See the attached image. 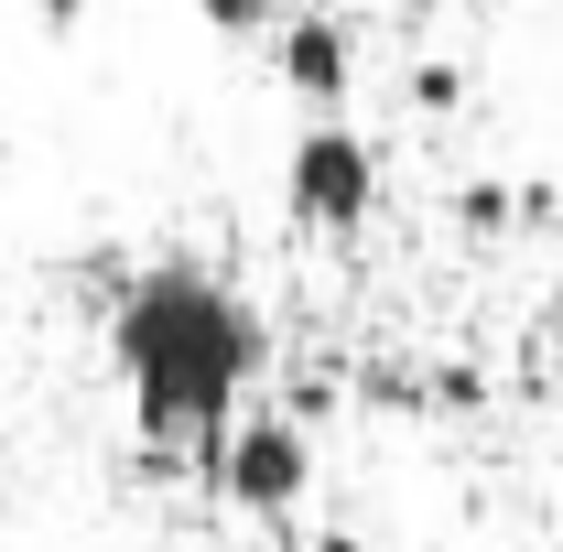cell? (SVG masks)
I'll use <instances>...</instances> for the list:
<instances>
[{"label":"cell","instance_id":"obj_1","mask_svg":"<svg viewBox=\"0 0 563 552\" xmlns=\"http://www.w3.org/2000/svg\"><path fill=\"white\" fill-rule=\"evenodd\" d=\"M261 314L207 272V261H152V272L120 281L109 303V368L131 390V422L163 466H217L228 422L261 379Z\"/></svg>","mask_w":563,"mask_h":552},{"label":"cell","instance_id":"obj_2","mask_svg":"<svg viewBox=\"0 0 563 552\" xmlns=\"http://www.w3.org/2000/svg\"><path fill=\"white\" fill-rule=\"evenodd\" d=\"M282 207L314 239H357L379 217V141L357 131L347 109L336 120H303V141L282 152Z\"/></svg>","mask_w":563,"mask_h":552},{"label":"cell","instance_id":"obj_3","mask_svg":"<svg viewBox=\"0 0 563 552\" xmlns=\"http://www.w3.org/2000/svg\"><path fill=\"white\" fill-rule=\"evenodd\" d=\"M207 477H217V498L239 520H292L303 487H314V433H303V412H239Z\"/></svg>","mask_w":563,"mask_h":552},{"label":"cell","instance_id":"obj_4","mask_svg":"<svg viewBox=\"0 0 563 552\" xmlns=\"http://www.w3.org/2000/svg\"><path fill=\"white\" fill-rule=\"evenodd\" d=\"M272 76L314 109V120H336V109H347V87H357V33H347V11H282V22H272Z\"/></svg>","mask_w":563,"mask_h":552},{"label":"cell","instance_id":"obj_5","mask_svg":"<svg viewBox=\"0 0 563 552\" xmlns=\"http://www.w3.org/2000/svg\"><path fill=\"white\" fill-rule=\"evenodd\" d=\"M455 228H466V239H509V228H520V196H509V185H455Z\"/></svg>","mask_w":563,"mask_h":552},{"label":"cell","instance_id":"obj_6","mask_svg":"<svg viewBox=\"0 0 563 552\" xmlns=\"http://www.w3.org/2000/svg\"><path fill=\"white\" fill-rule=\"evenodd\" d=\"M196 22H207V33H228V44H261V33L282 22V0H196Z\"/></svg>","mask_w":563,"mask_h":552},{"label":"cell","instance_id":"obj_7","mask_svg":"<svg viewBox=\"0 0 563 552\" xmlns=\"http://www.w3.org/2000/svg\"><path fill=\"white\" fill-rule=\"evenodd\" d=\"M412 109H422V120H455V109H466V66L422 55V66H412Z\"/></svg>","mask_w":563,"mask_h":552},{"label":"cell","instance_id":"obj_8","mask_svg":"<svg viewBox=\"0 0 563 552\" xmlns=\"http://www.w3.org/2000/svg\"><path fill=\"white\" fill-rule=\"evenodd\" d=\"M33 11H44V33H76V22H98L109 0H33Z\"/></svg>","mask_w":563,"mask_h":552},{"label":"cell","instance_id":"obj_9","mask_svg":"<svg viewBox=\"0 0 563 552\" xmlns=\"http://www.w3.org/2000/svg\"><path fill=\"white\" fill-rule=\"evenodd\" d=\"M303 552H379V542H357V531H314Z\"/></svg>","mask_w":563,"mask_h":552},{"label":"cell","instance_id":"obj_10","mask_svg":"<svg viewBox=\"0 0 563 552\" xmlns=\"http://www.w3.org/2000/svg\"><path fill=\"white\" fill-rule=\"evenodd\" d=\"M401 11H433V0H401Z\"/></svg>","mask_w":563,"mask_h":552}]
</instances>
